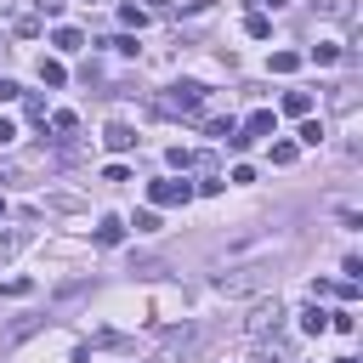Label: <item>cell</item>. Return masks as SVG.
Listing matches in <instances>:
<instances>
[{"label":"cell","instance_id":"obj_1","mask_svg":"<svg viewBox=\"0 0 363 363\" xmlns=\"http://www.w3.org/2000/svg\"><path fill=\"white\" fill-rule=\"evenodd\" d=\"M153 113H164V119H199L204 113V85H193V79L170 85L164 96H153Z\"/></svg>","mask_w":363,"mask_h":363},{"label":"cell","instance_id":"obj_2","mask_svg":"<svg viewBox=\"0 0 363 363\" xmlns=\"http://www.w3.org/2000/svg\"><path fill=\"white\" fill-rule=\"evenodd\" d=\"M267 284H272V267L261 261V267H233V272H221L210 289H216V295H250V289H267Z\"/></svg>","mask_w":363,"mask_h":363},{"label":"cell","instance_id":"obj_3","mask_svg":"<svg viewBox=\"0 0 363 363\" xmlns=\"http://www.w3.org/2000/svg\"><path fill=\"white\" fill-rule=\"evenodd\" d=\"M238 329H244L250 340H261V335H278V329H284V306H278V295H272V301H255V306H250V318H244Z\"/></svg>","mask_w":363,"mask_h":363},{"label":"cell","instance_id":"obj_4","mask_svg":"<svg viewBox=\"0 0 363 363\" xmlns=\"http://www.w3.org/2000/svg\"><path fill=\"white\" fill-rule=\"evenodd\" d=\"M199 340H204L199 329H170V335L159 340V352H153V363H187V357L199 352Z\"/></svg>","mask_w":363,"mask_h":363},{"label":"cell","instance_id":"obj_5","mask_svg":"<svg viewBox=\"0 0 363 363\" xmlns=\"http://www.w3.org/2000/svg\"><path fill=\"white\" fill-rule=\"evenodd\" d=\"M272 130H278V113H272V108H255V113L227 136V147H250V142H261V136H272Z\"/></svg>","mask_w":363,"mask_h":363},{"label":"cell","instance_id":"obj_6","mask_svg":"<svg viewBox=\"0 0 363 363\" xmlns=\"http://www.w3.org/2000/svg\"><path fill=\"white\" fill-rule=\"evenodd\" d=\"M147 199H153V204H187V199H193V182H153Z\"/></svg>","mask_w":363,"mask_h":363},{"label":"cell","instance_id":"obj_7","mask_svg":"<svg viewBox=\"0 0 363 363\" xmlns=\"http://www.w3.org/2000/svg\"><path fill=\"white\" fill-rule=\"evenodd\" d=\"M102 147H113V153H130V147H136V130H130L125 119H108V130H102Z\"/></svg>","mask_w":363,"mask_h":363},{"label":"cell","instance_id":"obj_8","mask_svg":"<svg viewBox=\"0 0 363 363\" xmlns=\"http://www.w3.org/2000/svg\"><path fill=\"white\" fill-rule=\"evenodd\" d=\"M119 238H125V221H119V216H102V227H96V244H102V250H113Z\"/></svg>","mask_w":363,"mask_h":363},{"label":"cell","instance_id":"obj_9","mask_svg":"<svg viewBox=\"0 0 363 363\" xmlns=\"http://www.w3.org/2000/svg\"><path fill=\"white\" fill-rule=\"evenodd\" d=\"M301 329H306V335H323V329H329V312H323V306L312 301V306L301 312Z\"/></svg>","mask_w":363,"mask_h":363},{"label":"cell","instance_id":"obj_10","mask_svg":"<svg viewBox=\"0 0 363 363\" xmlns=\"http://www.w3.org/2000/svg\"><path fill=\"white\" fill-rule=\"evenodd\" d=\"M34 329H45V318H17V323L6 329V346H17V340H28Z\"/></svg>","mask_w":363,"mask_h":363},{"label":"cell","instance_id":"obj_11","mask_svg":"<svg viewBox=\"0 0 363 363\" xmlns=\"http://www.w3.org/2000/svg\"><path fill=\"white\" fill-rule=\"evenodd\" d=\"M284 113L306 119V113H312V96H306V91H284Z\"/></svg>","mask_w":363,"mask_h":363},{"label":"cell","instance_id":"obj_12","mask_svg":"<svg viewBox=\"0 0 363 363\" xmlns=\"http://www.w3.org/2000/svg\"><path fill=\"white\" fill-rule=\"evenodd\" d=\"M17 250H23V233H17V227H0V267H6Z\"/></svg>","mask_w":363,"mask_h":363},{"label":"cell","instance_id":"obj_13","mask_svg":"<svg viewBox=\"0 0 363 363\" xmlns=\"http://www.w3.org/2000/svg\"><path fill=\"white\" fill-rule=\"evenodd\" d=\"M51 45H57V51H79V45H85V34H79V28H57V34H51Z\"/></svg>","mask_w":363,"mask_h":363},{"label":"cell","instance_id":"obj_14","mask_svg":"<svg viewBox=\"0 0 363 363\" xmlns=\"http://www.w3.org/2000/svg\"><path fill=\"white\" fill-rule=\"evenodd\" d=\"M40 79H45V85H62V79H68V68H62L57 57H40Z\"/></svg>","mask_w":363,"mask_h":363},{"label":"cell","instance_id":"obj_15","mask_svg":"<svg viewBox=\"0 0 363 363\" xmlns=\"http://www.w3.org/2000/svg\"><path fill=\"white\" fill-rule=\"evenodd\" d=\"M244 34H250V40H267V34H272V23H267L261 11H250V17H244Z\"/></svg>","mask_w":363,"mask_h":363},{"label":"cell","instance_id":"obj_16","mask_svg":"<svg viewBox=\"0 0 363 363\" xmlns=\"http://www.w3.org/2000/svg\"><path fill=\"white\" fill-rule=\"evenodd\" d=\"M295 68H301L295 51H272V74H295Z\"/></svg>","mask_w":363,"mask_h":363},{"label":"cell","instance_id":"obj_17","mask_svg":"<svg viewBox=\"0 0 363 363\" xmlns=\"http://www.w3.org/2000/svg\"><path fill=\"white\" fill-rule=\"evenodd\" d=\"M51 130H57V136H74V130H79V119L62 108V113H51Z\"/></svg>","mask_w":363,"mask_h":363},{"label":"cell","instance_id":"obj_18","mask_svg":"<svg viewBox=\"0 0 363 363\" xmlns=\"http://www.w3.org/2000/svg\"><path fill=\"white\" fill-rule=\"evenodd\" d=\"M119 23H125V28H142L147 11H142V6H119Z\"/></svg>","mask_w":363,"mask_h":363},{"label":"cell","instance_id":"obj_19","mask_svg":"<svg viewBox=\"0 0 363 363\" xmlns=\"http://www.w3.org/2000/svg\"><path fill=\"white\" fill-rule=\"evenodd\" d=\"M301 142L318 147V142H323V119H306V125H301Z\"/></svg>","mask_w":363,"mask_h":363},{"label":"cell","instance_id":"obj_20","mask_svg":"<svg viewBox=\"0 0 363 363\" xmlns=\"http://www.w3.org/2000/svg\"><path fill=\"white\" fill-rule=\"evenodd\" d=\"M164 159H170V164H176V170H193V164H199V153H187V147H170V153H164Z\"/></svg>","mask_w":363,"mask_h":363},{"label":"cell","instance_id":"obj_21","mask_svg":"<svg viewBox=\"0 0 363 363\" xmlns=\"http://www.w3.org/2000/svg\"><path fill=\"white\" fill-rule=\"evenodd\" d=\"M130 227H136V233H159V216H153V210H136Z\"/></svg>","mask_w":363,"mask_h":363},{"label":"cell","instance_id":"obj_22","mask_svg":"<svg viewBox=\"0 0 363 363\" xmlns=\"http://www.w3.org/2000/svg\"><path fill=\"white\" fill-rule=\"evenodd\" d=\"M272 164H295V142H272Z\"/></svg>","mask_w":363,"mask_h":363},{"label":"cell","instance_id":"obj_23","mask_svg":"<svg viewBox=\"0 0 363 363\" xmlns=\"http://www.w3.org/2000/svg\"><path fill=\"white\" fill-rule=\"evenodd\" d=\"M233 130H238V125H233V119H210V136H216V142H227V136H233Z\"/></svg>","mask_w":363,"mask_h":363},{"label":"cell","instance_id":"obj_24","mask_svg":"<svg viewBox=\"0 0 363 363\" xmlns=\"http://www.w3.org/2000/svg\"><path fill=\"white\" fill-rule=\"evenodd\" d=\"M352 323H357L352 312H329V329H340V335H352Z\"/></svg>","mask_w":363,"mask_h":363},{"label":"cell","instance_id":"obj_25","mask_svg":"<svg viewBox=\"0 0 363 363\" xmlns=\"http://www.w3.org/2000/svg\"><path fill=\"white\" fill-rule=\"evenodd\" d=\"M17 96H23V85L17 79H0V102H17Z\"/></svg>","mask_w":363,"mask_h":363},{"label":"cell","instance_id":"obj_26","mask_svg":"<svg viewBox=\"0 0 363 363\" xmlns=\"http://www.w3.org/2000/svg\"><path fill=\"white\" fill-rule=\"evenodd\" d=\"M11 136H17V125H11V119H0V147H6Z\"/></svg>","mask_w":363,"mask_h":363},{"label":"cell","instance_id":"obj_27","mask_svg":"<svg viewBox=\"0 0 363 363\" xmlns=\"http://www.w3.org/2000/svg\"><path fill=\"white\" fill-rule=\"evenodd\" d=\"M164 6H170V0H147V6H142V11H164Z\"/></svg>","mask_w":363,"mask_h":363},{"label":"cell","instance_id":"obj_28","mask_svg":"<svg viewBox=\"0 0 363 363\" xmlns=\"http://www.w3.org/2000/svg\"><path fill=\"white\" fill-rule=\"evenodd\" d=\"M267 6H272V11H278V6H289V0H267Z\"/></svg>","mask_w":363,"mask_h":363},{"label":"cell","instance_id":"obj_29","mask_svg":"<svg viewBox=\"0 0 363 363\" xmlns=\"http://www.w3.org/2000/svg\"><path fill=\"white\" fill-rule=\"evenodd\" d=\"M335 363H357V357H335Z\"/></svg>","mask_w":363,"mask_h":363},{"label":"cell","instance_id":"obj_30","mask_svg":"<svg viewBox=\"0 0 363 363\" xmlns=\"http://www.w3.org/2000/svg\"><path fill=\"white\" fill-rule=\"evenodd\" d=\"M182 6H204V0H182Z\"/></svg>","mask_w":363,"mask_h":363},{"label":"cell","instance_id":"obj_31","mask_svg":"<svg viewBox=\"0 0 363 363\" xmlns=\"http://www.w3.org/2000/svg\"><path fill=\"white\" fill-rule=\"evenodd\" d=\"M0 216H6V199H0Z\"/></svg>","mask_w":363,"mask_h":363}]
</instances>
